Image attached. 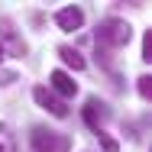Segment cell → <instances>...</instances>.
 <instances>
[{
  "label": "cell",
  "mask_w": 152,
  "mask_h": 152,
  "mask_svg": "<svg viewBox=\"0 0 152 152\" xmlns=\"http://www.w3.org/2000/svg\"><path fill=\"white\" fill-rule=\"evenodd\" d=\"M97 39H100L104 45H110V49H123V45L133 39V29H129L126 20L110 16V20H104V23L97 26Z\"/></svg>",
  "instance_id": "cell-1"
},
{
  "label": "cell",
  "mask_w": 152,
  "mask_h": 152,
  "mask_svg": "<svg viewBox=\"0 0 152 152\" xmlns=\"http://www.w3.org/2000/svg\"><path fill=\"white\" fill-rule=\"evenodd\" d=\"M32 149L36 152H71V139L61 136V133H55V129L36 126L32 129Z\"/></svg>",
  "instance_id": "cell-2"
},
{
  "label": "cell",
  "mask_w": 152,
  "mask_h": 152,
  "mask_svg": "<svg viewBox=\"0 0 152 152\" xmlns=\"http://www.w3.org/2000/svg\"><path fill=\"white\" fill-rule=\"evenodd\" d=\"M32 100H36V104H39L45 113H52V117H58V120H61V117H68L65 100H61V97H55V94L49 91L45 84H36V88H32Z\"/></svg>",
  "instance_id": "cell-3"
},
{
  "label": "cell",
  "mask_w": 152,
  "mask_h": 152,
  "mask_svg": "<svg viewBox=\"0 0 152 152\" xmlns=\"http://www.w3.org/2000/svg\"><path fill=\"white\" fill-rule=\"evenodd\" d=\"M0 39L10 45V55H16V58L26 55V42L20 39V32L13 29V20H10V16H0ZM3 42H0V45H3Z\"/></svg>",
  "instance_id": "cell-4"
},
{
  "label": "cell",
  "mask_w": 152,
  "mask_h": 152,
  "mask_svg": "<svg viewBox=\"0 0 152 152\" xmlns=\"http://www.w3.org/2000/svg\"><path fill=\"white\" fill-rule=\"evenodd\" d=\"M55 23H58V29H65V32H78L84 26V10H81V7H61L58 13H55Z\"/></svg>",
  "instance_id": "cell-5"
},
{
  "label": "cell",
  "mask_w": 152,
  "mask_h": 152,
  "mask_svg": "<svg viewBox=\"0 0 152 152\" xmlns=\"http://www.w3.org/2000/svg\"><path fill=\"white\" fill-rule=\"evenodd\" d=\"M49 81H52V88H49V91L55 94V97H61V100H68V97H75V94H78V84L71 81V75H68V71H52V75H49Z\"/></svg>",
  "instance_id": "cell-6"
},
{
  "label": "cell",
  "mask_w": 152,
  "mask_h": 152,
  "mask_svg": "<svg viewBox=\"0 0 152 152\" xmlns=\"http://www.w3.org/2000/svg\"><path fill=\"white\" fill-rule=\"evenodd\" d=\"M81 117H84V123L91 126L94 133H100V126H104V120H107V107H104L97 97H88V104H84Z\"/></svg>",
  "instance_id": "cell-7"
},
{
  "label": "cell",
  "mask_w": 152,
  "mask_h": 152,
  "mask_svg": "<svg viewBox=\"0 0 152 152\" xmlns=\"http://www.w3.org/2000/svg\"><path fill=\"white\" fill-rule=\"evenodd\" d=\"M58 55H61V61L71 68V71H84L88 68V61H84V55H78L71 45H58Z\"/></svg>",
  "instance_id": "cell-8"
},
{
  "label": "cell",
  "mask_w": 152,
  "mask_h": 152,
  "mask_svg": "<svg viewBox=\"0 0 152 152\" xmlns=\"http://www.w3.org/2000/svg\"><path fill=\"white\" fill-rule=\"evenodd\" d=\"M0 152H16V136L10 133L7 123H0Z\"/></svg>",
  "instance_id": "cell-9"
},
{
  "label": "cell",
  "mask_w": 152,
  "mask_h": 152,
  "mask_svg": "<svg viewBox=\"0 0 152 152\" xmlns=\"http://www.w3.org/2000/svg\"><path fill=\"white\" fill-rule=\"evenodd\" d=\"M136 91H139L142 100H152V78H149V75H142V78L136 81Z\"/></svg>",
  "instance_id": "cell-10"
},
{
  "label": "cell",
  "mask_w": 152,
  "mask_h": 152,
  "mask_svg": "<svg viewBox=\"0 0 152 152\" xmlns=\"http://www.w3.org/2000/svg\"><path fill=\"white\" fill-rule=\"evenodd\" d=\"M142 58L152 61V29L146 32V39H142Z\"/></svg>",
  "instance_id": "cell-11"
},
{
  "label": "cell",
  "mask_w": 152,
  "mask_h": 152,
  "mask_svg": "<svg viewBox=\"0 0 152 152\" xmlns=\"http://www.w3.org/2000/svg\"><path fill=\"white\" fill-rule=\"evenodd\" d=\"M100 146H104V152H117L120 149V142H117L113 136H100Z\"/></svg>",
  "instance_id": "cell-12"
},
{
  "label": "cell",
  "mask_w": 152,
  "mask_h": 152,
  "mask_svg": "<svg viewBox=\"0 0 152 152\" xmlns=\"http://www.w3.org/2000/svg\"><path fill=\"white\" fill-rule=\"evenodd\" d=\"M13 81H16V75H10V71H3V75H0V84H3V88H7V84H13Z\"/></svg>",
  "instance_id": "cell-13"
},
{
  "label": "cell",
  "mask_w": 152,
  "mask_h": 152,
  "mask_svg": "<svg viewBox=\"0 0 152 152\" xmlns=\"http://www.w3.org/2000/svg\"><path fill=\"white\" fill-rule=\"evenodd\" d=\"M3 58H7V52H3V45H0V61H3Z\"/></svg>",
  "instance_id": "cell-14"
}]
</instances>
